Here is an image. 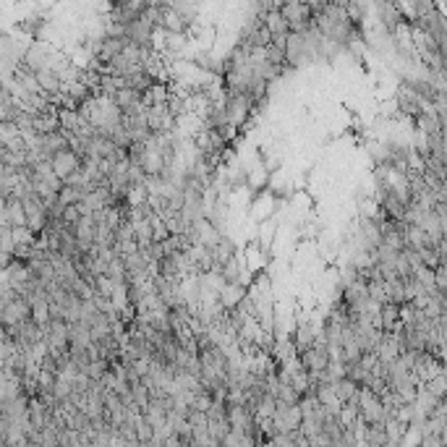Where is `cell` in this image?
I'll use <instances>...</instances> for the list:
<instances>
[{"instance_id":"1","label":"cell","mask_w":447,"mask_h":447,"mask_svg":"<svg viewBox=\"0 0 447 447\" xmlns=\"http://www.w3.org/2000/svg\"><path fill=\"white\" fill-rule=\"evenodd\" d=\"M73 165V160L68 155H63V157H58V160H55V170H58V173H65V170H68V168H71Z\"/></svg>"}]
</instances>
